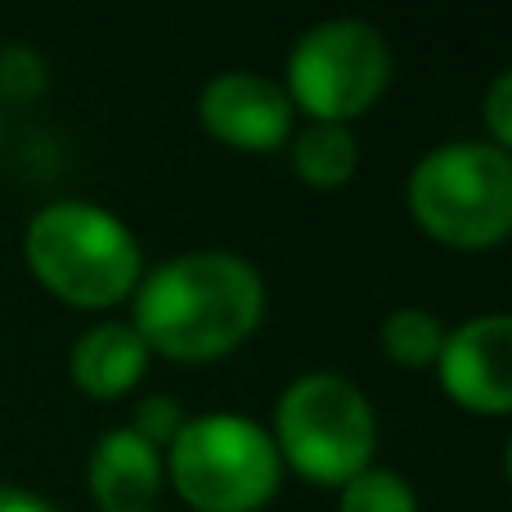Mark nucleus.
<instances>
[{"label":"nucleus","mask_w":512,"mask_h":512,"mask_svg":"<svg viewBox=\"0 0 512 512\" xmlns=\"http://www.w3.org/2000/svg\"><path fill=\"white\" fill-rule=\"evenodd\" d=\"M265 279L243 252L194 248L144 270L131 297V328L149 355L216 364L265 324Z\"/></svg>","instance_id":"obj_1"},{"label":"nucleus","mask_w":512,"mask_h":512,"mask_svg":"<svg viewBox=\"0 0 512 512\" xmlns=\"http://www.w3.org/2000/svg\"><path fill=\"white\" fill-rule=\"evenodd\" d=\"M23 261L54 301L90 315L131 301L144 279V248L135 230L90 198L36 207L23 230Z\"/></svg>","instance_id":"obj_2"},{"label":"nucleus","mask_w":512,"mask_h":512,"mask_svg":"<svg viewBox=\"0 0 512 512\" xmlns=\"http://www.w3.org/2000/svg\"><path fill=\"white\" fill-rule=\"evenodd\" d=\"M0 512H59V504L23 486H0Z\"/></svg>","instance_id":"obj_17"},{"label":"nucleus","mask_w":512,"mask_h":512,"mask_svg":"<svg viewBox=\"0 0 512 512\" xmlns=\"http://www.w3.org/2000/svg\"><path fill=\"white\" fill-rule=\"evenodd\" d=\"M436 382L459 409L477 418L512 414V315L486 310L445 333Z\"/></svg>","instance_id":"obj_7"},{"label":"nucleus","mask_w":512,"mask_h":512,"mask_svg":"<svg viewBox=\"0 0 512 512\" xmlns=\"http://www.w3.org/2000/svg\"><path fill=\"white\" fill-rule=\"evenodd\" d=\"M270 441L283 472L324 490H342L378 454V414L342 373H301L274 400Z\"/></svg>","instance_id":"obj_4"},{"label":"nucleus","mask_w":512,"mask_h":512,"mask_svg":"<svg viewBox=\"0 0 512 512\" xmlns=\"http://www.w3.org/2000/svg\"><path fill=\"white\" fill-rule=\"evenodd\" d=\"M158 512H162V508H158Z\"/></svg>","instance_id":"obj_19"},{"label":"nucleus","mask_w":512,"mask_h":512,"mask_svg":"<svg viewBox=\"0 0 512 512\" xmlns=\"http://www.w3.org/2000/svg\"><path fill=\"white\" fill-rule=\"evenodd\" d=\"M86 486L99 512H158L167 490V463L131 427H113L95 441L86 463Z\"/></svg>","instance_id":"obj_9"},{"label":"nucleus","mask_w":512,"mask_h":512,"mask_svg":"<svg viewBox=\"0 0 512 512\" xmlns=\"http://www.w3.org/2000/svg\"><path fill=\"white\" fill-rule=\"evenodd\" d=\"M185 405H180L176 396H162V391H153V396H144L140 405H135V418H131V432L144 436V441L153 445V450L167 454V445L180 436V427H185Z\"/></svg>","instance_id":"obj_15"},{"label":"nucleus","mask_w":512,"mask_h":512,"mask_svg":"<svg viewBox=\"0 0 512 512\" xmlns=\"http://www.w3.org/2000/svg\"><path fill=\"white\" fill-rule=\"evenodd\" d=\"M445 333H450V324H445L436 310L396 306V310L382 315L378 346H382V355H387L396 369L427 373V369H436V355H441V346H445Z\"/></svg>","instance_id":"obj_12"},{"label":"nucleus","mask_w":512,"mask_h":512,"mask_svg":"<svg viewBox=\"0 0 512 512\" xmlns=\"http://www.w3.org/2000/svg\"><path fill=\"white\" fill-rule=\"evenodd\" d=\"M391 68L396 59L378 23L324 18L292 41L279 86L306 122L351 126L387 95Z\"/></svg>","instance_id":"obj_6"},{"label":"nucleus","mask_w":512,"mask_h":512,"mask_svg":"<svg viewBox=\"0 0 512 512\" xmlns=\"http://www.w3.org/2000/svg\"><path fill=\"white\" fill-rule=\"evenodd\" d=\"M162 463L167 486L180 495V504H189V512H261L283 486L270 427L234 409L189 414Z\"/></svg>","instance_id":"obj_5"},{"label":"nucleus","mask_w":512,"mask_h":512,"mask_svg":"<svg viewBox=\"0 0 512 512\" xmlns=\"http://www.w3.org/2000/svg\"><path fill=\"white\" fill-rule=\"evenodd\" d=\"M481 122H486V144L512 149V72H495L486 86V104H481Z\"/></svg>","instance_id":"obj_16"},{"label":"nucleus","mask_w":512,"mask_h":512,"mask_svg":"<svg viewBox=\"0 0 512 512\" xmlns=\"http://www.w3.org/2000/svg\"><path fill=\"white\" fill-rule=\"evenodd\" d=\"M149 346L131 328V319H99V324L81 328L68 346V378L81 396L99 400H122L140 391L144 373H149Z\"/></svg>","instance_id":"obj_10"},{"label":"nucleus","mask_w":512,"mask_h":512,"mask_svg":"<svg viewBox=\"0 0 512 512\" xmlns=\"http://www.w3.org/2000/svg\"><path fill=\"white\" fill-rule=\"evenodd\" d=\"M288 162L292 176L315 194H333L346 189L360 171V140L351 126H328V122H306L292 131L288 140Z\"/></svg>","instance_id":"obj_11"},{"label":"nucleus","mask_w":512,"mask_h":512,"mask_svg":"<svg viewBox=\"0 0 512 512\" xmlns=\"http://www.w3.org/2000/svg\"><path fill=\"white\" fill-rule=\"evenodd\" d=\"M405 207L432 243L490 252L512 234V153L486 140L427 149L405 180Z\"/></svg>","instance_id":"obj_3"},{"label":"nucleus","mask_w":512,"mask_h":512,"mask_svg":"<svg viewBox=\"0 0 512 512\" xmlns=\"http://www.w3.org/2000/svg\"><path fill=\"white\" fill-rule=\"evenodd\" d=\"M198 122L234 153H279L297 131V108L274 77L252 68L216 72L198 95Z\"/></svg>","instance_id":"obj_8"},{"label":"nucleus","mask_w":512,"mask_h":512,"mask_svg":"<svg viewBox=\"0 0 512 512\" xmlns=\"http://www.w3.org/2000/svg\"><path fill=\"white\" fill-rule=\"evenodd\" d=\"M50 72H45V59L27 45H5L0 50V104L14 99V104H32L45 90Z\"/></svg>","instance_id":"obj_14"},{"label":"nucleus","mask_w":512,"mask_h":512,"mask_svg":"<svg viewBox=\"0 0 512 512\" xmlns=\"http://www.w3.org/2000/svg\"><path fill=\"white\" fill-rule=\"evenodd\" d=\"M337 512H418V490L400 472L369 463L337 490Z\"/></svg>","instance_id":"obj_13"},{"label":"nucleus","mask_w":512,"mask_h":512,"mask_svg":"<svg viewBox=\"0 0 512 512\" xmlns=\"http://www.w3.org/2000/svg\"><path fill=\"white\" fill-rule=\"evenodd\" d=\"M0 131H5V108H0Z\"/></svg>","instance_id":"obj_18"}]
</instances>
